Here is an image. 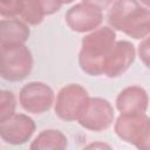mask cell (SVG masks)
Instances as JSON below:
<instances>
[{
  "instance_id": "ba28073f",
  "label": "cell",
  "mask_w": 150,
  "mask_h": 150,
  "mask_svg": "<svg viewBox=\"0 0 150 150\" xmlns=\"http://www.w3.org/2000/svg\"><path fill=\"white\" fill-rule=\"evenodd\" d=\"M35 129L34 120L26 114H14L0 122L1 139L12 145H22L30 141Z\"/></svg>"
},
{
  "instance_id": "603a6c76",
  "label": "cell",
  "mask_w": 150,
  "mask_h": 150,
  "mask_svg": "<svg viewBox=\"0 0 150 150\" xmlns=\"http://www.w3.org/2000/svg\"><path fill=\"white\" fill-rule=\"evenodd\" d=\"M75 0H63V5L66 4V5H68V4H71V2H74Z\"/></svg>"
},
{
  "instance_id": "5b68a950",
  "label": "cell",
  "mask_w": 150,
  "mask_h": 150,
  "mask_svg": "<svg viewBox=\"0 0 150 150\" xmlns=\"http://www.w3.org/2000/svg\"><path fill=\"white\" fill-rule=\"evenodd\" d=\"M79 124L90 131H104L115 122V109L112 104L102 97H89L82 112L77 118Z\"/></svg>"
},
{
  "instance_id": "52a82bcc",
  "label": "cell",
  "mask_w": 150,
  "mask_h": 150,
  "mask_svg": "<svg viewBox=\"0 0 150 150\" xmlns=\"http://www.w3.org/2000/svg\"><path fill=\"white\" fill-rule=\"evenodd\" d=\"M67 26L76 33H89L103 22V13L101 9L86 2H79L71 6L64 14Z\"/></svg>"
},
{
  "instance_id": "8992f818",
  "label": "cell",
  "mask_w": 150,
  "mask_h": 150,
  "mask_svg": "<svg viewBox=\"0 0 150 150\" xmlns=\"http://www.w3.org/2000/svg\"><path fill=\"white\" fill-rule=\"evenodd\" d=\"M19 102L25 111L33 115H41L53 107L55 94L47 83L32 81L21 88L19 93Z\"/></svg>"
},
{
  "instance_id": "7402d4cb",
  "label": "cell",
  "mask_w": 150,
  "mask_h": 150,
  "mask_svg": "<svg viewBox=\"0 0 150 150\" xmlns=\"http://www.w3.org/2000/svg\"><path fill=\"white\" fill-rule=\"evenodd\" d=\"M143 6H145V7H148V8H150V0H138Z\"/></svg>"
},
{
  "instance_id": "9a60e30c",
  "label": "cell",
  "mask_w": 150,
  "mask_h": 150,
  "mask_svg": "<svg viewBox=\"0 0 150 150\" xmlns=\"http://www.w3.org/2000/svg\"><path fill=\"white\" fill-rule=\"evenodd\" d=\"M16 100L11 90H1L0 93V122L9 118L15 114Z\"/></svg>"
},
{
  "instance_id": "ac0fdd59",
  "label": "cell",
  "mask_w": 150,
  "mask_h": 150,
  "mask_svg": "<svg viewBox=\"0 0 150 150\" xmlns=\"http://www.w3.org/2000/svg\"><path fill=\"white\" fill-rule=\"evenodd\" d=\"M134 145L141 150H150V121L146 123V125L139 134V136Z\"/></svg>"
},
{
  "instance_id": "6da1fadb",
  "label": "cell",
  "mask_w": 150,
  "mask_h": 150,
  "mask_svg": "<svg viewBox=\"0 0 150 150\" xmlns=\"http://www.w3.org/2000/svg\"><path fill=\"white\" fill-rule=\"evenodd\" d=\"M108 23L135 40L150 35V8L138 0H115L108 11Z\"/></svg>"
},
{
  "instance_id": "ffe728a7",
  "label": "cell",
  "mask_w": 150,
  "mask_h": 150,
  "mask_svg": "<svg viewBox=\"0 0 150 150\" xmlns=\"http://www.w3.org/2000/svg\"><path fill=\"white\" fill-rule=\"evenodd\" d=\"M115 0H82V2H86L90 6H94L101 11H104V9H108L112 4H114Z\"/></svg>"
},
{
  "instance_id": "d6986e66",
  "label": "cell",
  "mask_w": 150,
  "mask_h": 150,
  "mask_svg": "<svg viewBox=\"0 0 150 150\" xmlns=\"http://www.w3.org/2000/svg\"><path fill=\"white\" fill-rule=\"evenodd\" d=\"M41 5L43 7L46 16L53 15L56 12H59L63 5V0H40Z\"/></svg>"
},
{
  "instance_id": "4fadbf2b",
  "label": "cell",
  "mask_w": 150,
  "mask_h": 150,
  "mask_svg": "<svg viewBox=\"0 0 150 150\" xmlns=\"http://www.w3.org/2000/svg\"><path fill=\"white\" fill-rule=\"evenodd\" d=\"M68 146V138L57 129L42 130L29 144L32 150H63Z\"/></svg>"
},
{
  "instance_id": "8fae6325",
  "label": "cell",
  "mask_w": 150,
  "mask_h": 150,
  "mask_svg": "<svg viewBox=\"0 0 150 150\" xmlns=\"http://www.w3.org/2000/svg\"><path fill=\"white\" fill-rule=\"evenodd\" d=\"M149 121L150 117L146 115V112L120 114L114 122V131L118 138L134 145Z\"/></svg>"
},
{
  "instance_id": "e0dca14e",
  "label": "cell",
  "mask_w": 150,
  "mask_h": 150,
  "mask_svg": "<svg viewBox=\"0 0 150 150\" xmlns=\"http://www.w3.org/2000/svg\"><path fill=\"white\" fill-rule=\"evenodd\" d=\"M137 54L142 63L150 70V35L142 39L137 48Z\"/></svg>"
},
{
  "instance_id": "7c38bea8",
  "label": "cell",
  "mask_w": 150,
  "mask_h": 150,
  "mask_svg": "<svg viewBox=\"0 0 150 150\" xmlns=\"http://www.w3.org/2000/svg\"><path fill=\"white\" fill-rule=\"evenodd\" d=\"M29 25L18 18H4L0 21V45L26 43L29 39Z\"/></svg>"
},
{
  "instance_id": "30bf717a",
  "label": "cell",
  "mask_w": 150,
  "mask_h": 150,
  "mask_svg": "<svg viewBox=\"0 0 150 150\" xmlns=\"http://www.w3.org/2000/svg\"><path fill=\"white\" fill-rule=\"evenodd\" d=\"M115 104L121 114L146 112L149 108V95L143 87L129 86L117 95Z\"/></svg>"
},
{
  "instance_id": "277c9868",
  "label": "cell",
  "mask_w": 150,
  "mask_h": 150,
  "mask_svg": "<svg viewBox=\"0 0 150 150\" xmlns=\"http://www.w3.org/2000/svg\"><path fill=\"white\" fill-rule=\"evenodd\" d=\"M89 97L90 96L87 89L79 83H69L63 86L57 91L55 97V115L66 122L77 121Z\"/></svg>"
},
{
  "instance_id": "9c48e42d",
  "label": "cell",
  "mask_w": 150,
  "mask_h": 150,
  "mask_svg": "<svg viewBox=\"0 0 150 150\" xmlns=\"http://www.w3.org/2000/svg\"><path fill=\"white\" fill-rule=\"evenodd\" d=\"M135 57L136 49L130 41H116L107 57L103 75H105L108 79L120 77L131 67Z\"/></svg>"
},
{
  "instance_id": "5bb4252c",
  "label": "cell",
  "mask_w": 150,
  "mask_h": 150,
  "mask_svg": "<svg viewBox=\"0 0 150 150\" xmlns=\"http://www.w3.org/2000/svg\"><path fill=\"white\" fill-rule=\"evenodd\" d=\"M46 14L40 0H23L22 1V9L20 18L29 26H38L40 25Z\"/></svg>"
},
{
  "instance_id": "3957f363",
  "label": "cell",
  "mask_w": 150,
  "mask_h": 150,
  "mask_svg": "<svg viewBox=\"0 0 150 150\" xmlns=\"http://www.w3.org/2000/svg\"><path fill=\"white\" fill-rule=\"evenodd\" d=\"M1 47V77L9 82H20L32 73L34 60L25 43H7Z\"/></svg>"
},
{
  "instance_id": "2e32d148",
  "label": "cell",
  "mask_w": 150,
  "mask_h": 150,
  "mask_svg": "<svg viewBox=\"0 0 150 150\" xmlns=\"http://www.w3.org/2000/svg\"><path fill=\"white\" fill-rule=\"evenodd\" d=\"M23 0H0V14L2 18H18L21 14Z\"/></svg>"
},
{
  "instance_id": "7a4b0ae2",
  "label": "cell",
  "mask_w": 150,
  "mask_h": 150,
  "mask_svg": "<svg viewBox=\"0 0 150 150\" xmlns=\"http://www.w3.org/2000/svg\"><path fill=\"white\" fill-rule=\"evenodd\" d=\"M116 30L110 26H102L83 36L79 52V66L90 76L104 73L107 57L116 42Z\"/></svg>"
},
{
  "instance_id": "44dd1931",
  "label": "cell",
  "mask_w": 150,
  "mask_h": 150,
  "mask_svg": "<svg viewBox=\"0 0 150 150\" xmlns=\"http://www.w3.org/2000/svg\"><path fill=\"white\" fill-rule=\"evenodd\" d=\"M87 149H97V148H100V149H110L111 146L109 145V144H105V143H101V142H95V143H91V144H88L87 146H86Z\"/></svg>"
}]
</instances>
